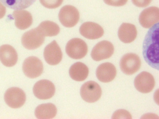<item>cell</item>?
Here are the masks:
<instances>
[{"label":"cell","instance_id":"1","mask_svg":"<svg viewBox=\"0 0 159 119\" xmlns=\"http://www.w3.org/2000/svg\"><path fill=\"white\" fill-rule=\"evenodd\" d=\"M159 23L148 30L143 45V54L146 62L151 67L159 70Z\"/></svg>","mask_w":159,"mask_h":119},{"label":"cell","instance_id":"2","mask_svg":"<svg viewBox=\"0 0 159 119\" xmlns=\"http://www.w3.org/2000/svg\"><path fill=\"white\" fill-rule=\"evenodd\" d=\"M88 46L81 39L74 38L70 40L66 46V51L70 57L75 59L84 57L88 52Z\"/></svg>","mask_w":159,"mask_h":119},{"label":"cell","instance_id":"3","mask_svg":"<svg viewBox=\"0 0 159 119\" xmlns=\"http://www.w3.org/2000/svg\"><path fill=\"white\" fill-rule=\"evenodd\" d=\"M59 19L61 23L65 27H72L78 23L80 19V14L77 9L70 5L63 6L60 9Z\"/></svg>","mask_w":159,"mask_h":119},{"label":"cell","instance_id":"4","mask_svg":"<svg viewBox=\"0 0 159 119\" xmlns=\"http://www.w3.org/2000/svg\"><path fill=\"white\" fill-rule=\"evenodd\" d=\"M102 93L100 86L93 81L85 82L80 89V94L82 98L89 103H94L98 101L100 98Z\"/></svg>","mask_w":159,"mask_h":119},{"label":"cell","instance_id":"5","mask_svg":"<svg viewBox=\"0 0 159 119\" xmlns=\"http://www.w3.org/2000/svg\"><path fill=\"white\" fill-rule=\"evenodd\" d=\"M44 41L45 37L37 27L25 32L21 39L23 46L29 50H34L39 47Z\"/></svg>","mask_w":159,"mask_h":119},{"label":"cell","instance_id":"6","mask_svg":"<svg viewBox=\"0 0 159 119\" xmlns=\"http://www.w3.org/2000/svg\"><path fill=\"white\" fill-rule=\"evenodd\" d=\"M120 67L123 73L132 75L137 72L141 66L139 56L134 53H128L123 56L120 61Z\"/></svg>","mask_w":159,"mask_h":119},{"label":"cell","instance_id":"7","mask_svg":"<svg viewBox=\"0 0 159 119\" xmlns=\"http://www.w3.org/2000/svg\"><path fill=\"white\" fill-rule=\"evenodd\" d=\"M25 75L28 77L34 78L40 76L43 71L42 61L35 56H30L25 59L22 66Z\"/></svg>","mask_w":159,"mask_h":119},{"label":"cell","instance_id":"8","mask_svg":"<svg viewBox=\"0 0 159 119\" xmlns=\"http://www.w3.org/2000/svg\"><path fill=\"white\" fill-rule=\"evenodd\" d=\"M4 98L9 106L16 108H20L24 105L26 100V95L21 89L18 87H11L5 92Z\"/></svg>","mask_w":159,"mask_h":119},{"label":"cell","instance_id":"9","mask_svg":"<svg viewBox=\"0 0 159 119\" xmlns=\"http://www.w3.org/2000/svg\"><path fill=\"white\" fill-rule=\"evenodd\" d=\"M114 47L110 42L103 40L97 43L93 48L91 52L92 58L96 61L108 59L113 54Z\"/></svg>","mask_w":159,"mask_h":119},{"label":"cell","instance_id":"10","mask_svg":"<svg viewBox=\"0 0 159 119\" xmlns=\"http://www.w3.org/2000/svg\"><path fill=\"white\" fill-rule=\"evenodd\" d=\"M55 91V87L51 81L42 80L37 82L34 85L33 92L35 96L40 99H47L52 98Z\"/></svg>","mask_w":159,"mask_h":119},{"label":"cell","instance_id":"11","mask_svg":"<svg viewBox=\"0 0 159 119\" xmlns=\"http://www.w3.org/2000/svg\"><path fill=\"white\" fill-rule=\"evenodd\" d=\"M155 80L153 76L149 72L143 71L135 78L134 85L136 89L143 93L151 92L155 85Z\"/></svg>","mask_w":159,"mask_h":119},{"label":"cell","instance_id":"12","mask_svg":"<svg viewBox=\"0 0 159 119\" xmlns=\"http://www.w3.org/2000/svg\"><path fill=\"white\" fill-rule=\"evenodd\" d=\"M43 56L46 62L50 65H56L61 61L62 57V52L55 40H53L45 47Z\"/></svg>","mask_w":159,"mask_h":119},{"label":"cell","instance_id":"13","mask_svg":"<svg viewBox=\"0 0 159 119\" xmlns=\"http://www.w3.org/2000/svg\"><path fill=\"white\" fill-rule=\"evenodd\" d=\"M159 20V8L156 7L145 9L141 13L139 17L140 24L145 28H150L158 22Z\"/></svg>","mask_w":159,"mask_h":119},{"label":"cell","instance_id":"14","mask_svg":"<svg viewBox=\"0 0 159 119\" xmlns=\"http://www.w3.org/2000/svg\"><path fill=\"white\" fill-rule=\"evenodd\" d=\"M79 31L82 36L89 39L99 38L104 33L103 29L100 25L89 21L83 23L80 26Z\"/></svg>","mask_w":159,"mask_h":119},{"label":"cell","instance_id":"15","mask_svg":"<svg viewBox=\"0 0 159 119\" xmlns=\"http://www.w3.org/2000/svg\"><path fill=\"white\" fill-rule=\"evenodd\" d=\"M116 75V70L114 65L107 62L101 64L97 67L96 75L98 79L104 83L112 81Z\"/></svg>","mask_w":159,"mask_h":119},{"label":"cell","instance_id":"16","mask_svg":"<svg viewBox=\"0 0 159 119\" xmlns=\"http://www.w3.org/2000/svg\"><path fill=\"white\" fill-rule=\"evenodd\" d=\"M18 60V55L15 48L8 44L0 47V60L2 64L7 67L15 65Z\"/></svg>","mask_w":159,"mask_h":119},{"label":"cell","instance_id":"17","mask_svg":"<svg viewBox=\"0 0 159 119\" xmlns=\"http://www.w3.org/2000/svg\"><path fill=\"white\" fill-rule=\"evenodd\" d=\"M137 32L135 26L129 23H123L118 30V35L120 40L125 43H130L136 38Z\"/></svg>","mask_w":159,"mask_h":119},{"label":"cell","instance_id":"18","mask_svg":"<svg viewBox=\"0 0 159 119\" xmlns=\"http://www.w3.org/2000/svg\"><path fill=\"white\" fill-rule=\"evenodd\" d=\"M12 15L15 19V25L19 29H26L30 27L32 23V16L27 11L16 10L13 12Z\"/></svg>","mask_w":159,"mask_h":119},{"label":"cell","instance_id":"19","mask_svg":"<svg viewBox=\"0 0 159 119\" xmlns=\"http://www.w3.org/2000/svg\"><path fill=\"white\" fill-rule=\"evenodd\" d=\"M89 70L84 63L78 62L72 65L69 69V73L71 78L78 81H83L88 77Z\"/></svg>","mask_w":159,"mask_h":119},{"label":"cell","instance_id":"20","mask_svg":"<svg viewBox=\"0 0 159 119\" xmlns=\"http://www.w3.org/2000/svg\"><path fill=\"white\" fill-rule=\"evenodd\" d=\"M57 113L55 106L52 103L41 104L38 106L35 110V115L38 119H49L54 117Z\"/></svg>","mask_w":159,"mask_h":119},{"label":"cell","instance_id":"21","mask_svg":"<svg viewBox=\"0 0 159 119\" xmlns=\"http://www.w3.org/2000/svg\"><path fill=\"white\" fill-rule=\"evenodd\" d=\"M37 28L44 37L56 36L60 31V28L58 25L56 23L49 21L42 22Z\"/></svg>","mask_w":159,"mask_h":119},{"label":"cell","instance_id":"22","mask_svg":"<svg viewBox=\"0 0 159 119\" xmlns=\"http://www.w3.org/2000/svg\"><path fill=\"white\" fill-rule=\"evenodd\" d=\"M36 0H0L6 7L14 10L25 9L32 5Z\"/></svg>","mask_w":159,"mask_h":119},{"label":"cell","instance_id":"23","mask_svg":"<svg viewBox=\"0 0 159 119\" xmlns=\"http://www.w3.org/2000/svg\"><path fill=\"white\" fill-rule=\"evenodd\" d=\"M63 0H39L41 3L45 7L49 9H54L59 7Z\"/></svg>","mask_w":159,"mask_h":119},{"label":"cell","instance_id":"24","mask_svg":"<svg viewBox=\"0 0 159 119\" xmlns=\"http://www.w3.org/2000/svg\"><path fill=\"white\" fill-rule=\"evenodd\" d=\"M112 118V119H131L132 116L128 111L120 109L116 111L114 113Z\"/></svg>","mask_w":159,"mask_h":119},{"label":"cell","instance_id":"25","mask_svg":"<svg viewBox=\"0 0 159 119\" xmlns=\"http://www.w3.org/2000/svg\"><path fill=\"white\" fill-rule=\"evenodd\" d=\"M105 3L109 5L120 7L126 4L128 0H103Z\"/></svg>","mask_w":159,"mask_h":119},{"label":"cell","instance_id":"26","mask_svg":"<svg viewBox=\"0 0 159 119\" xmlns=\"http://www.w3.org/2000/svg\"><path fill=\"white\" fill-rule=\"evenodd\" d=\"M152 0H132L133 3L136 6L140 7L148 6Z\"/></svg>","mask_w":159,"mask_h":119},{"label":"cell","instance_id":"27","mask_svg":"<svg viewBox=\"0 0 159 119\" xmlns=\"http://www.w3.org/2000/svg\"><path fill=\"white\" fill-rule=\"evenodd\" d=\"M6 8L0 2V19L2 18L5 14Z\"/></svg>","mask_w":159,"mask_h":119}]
</instances>
